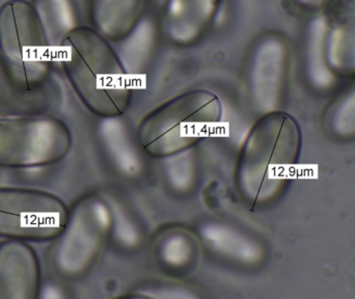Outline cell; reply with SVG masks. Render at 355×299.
I'll return each instance as SVG.
<instances>
[{"label":"cell","instance_id":"5b68a950","mask_svg":"<svg viewBox=\"0 0 355 299\" xmlns=\"http://www.w3.org/2000/svg\"><path fill=\"white\" fill-rule=\"evenodd\" d=\"M0 53L20 64L56 66L55 50L33 1L6 0L0 6Z\"/></svg>","mask_w":355,"mask_h":299},{"label":"cell","instance_id":"4fadbf2b","mask_svg":"<svg viewBox=\"0 0 355 299\" xmlns=\"http://www.w3.org/2000/svg\"><path fill=\"white\" fill-rule=\"evenodd\" d=\"M327 25L324 18L319 17L311 24L308 37V62L311 77L316 85L325 87L333 83V74L324 65V40Z\"/></svg>","mask_w":355,"mask_h":299},{"label":"cell","instance_id":"5bb4252c","mask_svg":"<svg viewBox=\"0 0 355 299\" xmlns=\"http://www.w3.org/2000/svg\"><path fill=\"white\" fill-rule=\"evenodd\" d=\"M334 117V125L341 135L355 133V87L340 102Z\"/></svg>","mask_w":355,"mask_h":299},{"label":"cell","instance_id":"7a4b0ae2","mask_svg":"<svg viewBox=\"0 0 355 299\" xmlns=\"http://www.w3.org/2000/svg\"><path fill=\"white\" fill-rule=\"evenodd\" d=\"M72 145L70 130L54 114L0 118V169H43L66 158Z\"/></svg>","mask_w":355,"mask_h":299},{"label":"cell","instance_id":"8fae6325","mask_svg":"<svg viewBox=\"0 0 355 299\" xmlns=\"http://www.w3.org/2000/svg\"><path fill=\"white\" fill-rule=\"evenodd\" d=\"M148 0H89V26L110 43H121L137 28Z\"/></svg>","mask_w":355,"mask_h":299},{"label":"cell","instance_id":"52a82bcc","mask_svg":"<svg viewBox=\"0 0 355 299\" xmlns=\"http://www.w3.org/2000/svg\"><path fill=\"white\" fill-rule=\"evenodd\" d=\"M287 62L283 35L268 31L254 40L248 54V78L250 93L261 108H275L279 103Z\"/></svg>","mask_w":355,"mask_h":299},{"label":"cell","instance_id":"6da1fadb","mask_svg":"<svg viewBox=\"0 0 355 299\" xmlns=\"http://www.w3.org/2000/svg\"><path fill=\"white\" fill-rule=\"evenodd\" d=\"M60 66L77 97L98 116H116L130 100L124 64L112 43L87 25L64 35L56 52Z\"/></svg>","mask_w":355,"mask_h":299},{"label":"cell","instance_id":"8992f818","mask_svg":"<svg viewBox=\"0 0 355 299\" xmlns=\"http://www.w3.org/2000/svg\"><path fill=\"white\" fill-rule=\"evenodd\" d=\"M93 208V205L81 202L69 210L66 227L50 242L46 252V266L56 279H80L91 267L96 252Z\"/></svg>","mask_w":355,"mask_h":299},{"label":"cell","instance_id":"3957f363","mask_svg":"<svg viewBox=\"0 0 355 299\" xmlns=\"http://www.w3.org/2000/svg\"><path fill=\"white\" fill-rule=\"evenodd\" d=\"M69 209L43 187L0 185V239L50 244L66 227Z\"/></svg>","mask_w":355,"mask_h":299},{"label":"cell","instance_id":"7c38bea8","mask_svg":"<svg viewBox=\"0 0 355 299\" xmlns=\"http://www.w3.org/2000/svg\"><path fill=\"white\" fill-rule=\"evenodd\" d=\"M52 48L58 46L67 33L83 25L77 0H33Z\"/></svg>","mask_w":355,"mask_h":299},{"label":"cell","instance_id":"2e32d148","mask_svg":"<svg viewBox=\"0 0 355 299\" xmlns=\"http://www.w3.org/2000/svg\"><path fill=\"white\" fill-rule=\"evenodd\" d=\"M153 1V3L159 4L160 8H162V3H164V0H148V2Z\"/></svg>","mask_w":355,"mask_h":299},{"label":"cell","instance_id":"ba28073f","mask_svg":"<svg viewBox=\"0 0 355 299\" xmlns=\"http://www.w3.org/2000/svg\"><path fill=\"white\" fill-rule=\"evenodd\" d=\"M223 0H164L160 10L162 37L177 47H191L214 25Z\"/></svg>","mask_w":355,"mask_h":299},{"label":"cell","instance_id":"9c48e42d","mask_svg":"<svg viewBox=\"0 0 355 299\" xmlns=\"http://www.w3.org/2000/svg\"><path fill=\"white\" fill-rule=\"evenodd\" d=\"M43 268L33 244L20 240L0 241V299H39Z\"/></svg>","mask_w":355,"mask_h":299},{"label":"cell","instance_id":"277c9868","mask_svg":"<svg viewBox=\"0 0 355 299\" xmlns=\"http://www.w3.org/2000/svg\"><path fill=\"white\" fill-rule=\"evenodd\" d=\"M64 101L53 64H20L0 53V118L58 116Z\"/></svg>","mask_w":355,"mask_h":299},{"label":"cell","instance_id":"30bf717a","mask_svg":"<svg viewBox=\"0 0 355 299\" xmlns=\"http://www.w3.org/2000/svg\"><path fill=\"white\" fill-rule=\"evenodd\" d=\"M327 37V60L343 74L355 72V0H333L324 18Z\"/></svg>","mask_w":355,"mask_h":299},{"label":"cell","instance_id":"9a60e30c","mask_svg":"<svg viewBox=\"0 0 355 299\" xmlns=\"http://www.w3.org/2000/svg\"><path fill=\"white\" fill-rule=\"evenodd\" d=\"M300 6H306V8H317L320 6L325 0H293Z\"/></svg>","mask_w":355,"mask_h":299},{"label":"cell","instance_id":"e0dca14e","mask_svg":"<svg viewBox=\"0 0 355 299\" xmlns=\"http://www.w3.org/2000/svg\"><path fill=\"white\" fill-rule=\"evenodd\" d=\"M1 171H2V169H0V173H1Z\"/></svg>","mask_w":355,"mask_h":299}]
</instances>
